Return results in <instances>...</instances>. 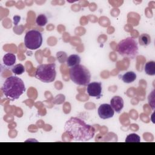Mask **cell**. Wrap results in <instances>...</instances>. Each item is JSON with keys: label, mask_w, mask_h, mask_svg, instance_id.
Here are the masks:
<instances>
[{"label": "cell", "mask_w": 155, "mask_h": 155, "mask_svg": "<svg viewBox=\"0 0 155 155\" xmlns=\"http://www.w3.org/2000/svg\"><path fill=\"white\" fill-rule=\"evenodd\" d=\"M110 105L114 111L120 113L124 107V100L121 97L115 96L111 98Z\"/></svg>", "instance_id": "9c48e42d"}, {"label": "cell", "mask_w": 155, "mask_h": 155, "mask_svg": "<svg viewBox=\"0 0 155 155\" xmlns=\"http://www.w3.org/2000/svg\"><path fill=\"white\" fill-rule=\"evenodd\" d=\"M36 23L40 27L45 26L47 23V18L44 14L39 15L36 19Z\"/></svg>", "instance_id": "2e32d148"}, {"label": "cell", "mask_w": 155, "mask_h": 155, "mask_svg": "<svg viewBox=\"0 0 155 155\" xmlns=\"http://www.w3.org/2000/svg\"><path fill=\"white\" fill-rule=\"evenodd\" d=\"M70 79L79 85H87L91 79V74L88 69L85 66L79 64L71 67L69 70Z\"/></svg>", "instance_id": "277c9868"}, {"label": "cell", "mask_w": 155, "mask_h": 155, "mask_svg": "<svg viewBox=\"0 0 155 155\" xmlns=\"http://www.w3.org/2000/svg\"><path fill=\"white\" fill-rule=\"evenodd\" d=\"M64 130L73 140L79 142L88 141L95 134L93 127L76 117H72L65 122Z\"/></svg>", "instance_id": "6da1fadb"}, {"label": "cell", "mask_w": 155, "mask_h": 155, "mask_svg": "<svg viewBox=\"0 0 155 155\" xmlns=\"http://www.w3.org/2000/svg\"><path fill=\"white\" fill-rule=\"evenodd\" d=\"M2 92L7 99L13 101L19 97L25 91L23 81L17 76H10L4 81L2 87Z\"/></svg>", "instance_id": "7a4b0ae2"}, {"label": "cell", "mask_w": 155, "mask_h": 155, "mask_svg": "<svg viewBox=\"0 0 155 155\" xmlns=\"http://www.w3.org/2000/svg\"><path fill=\"white\" fill-rule=\"evenodd\" d=\"M16 56L14 54L8 53L3 56L2 61L5 66L12 68L16 62Z\"/></svg>", "instance_id": "30bf717a"}, {"label": "cell", "mask_w": 155, "mask_h": 155, "mask_svg": "<svg viewBox=\"0 0 155 155\" xmlns=\"http://www.w3.org/2000/svg\"><path fill=\"white\" fill-rule=\"evenodd\" d=\"M42 44V35L40 31L36 30L28 31L24 38V44L29 50H36Z\"/></svg>", "instance_id": "8992f818"}, {"label": "cell", "mask_w": 155, "mask_h": 155, "mask_svg": "<svg viewBox=\"0 0 155 155\" xmlns=\"http://www.w3.org/2000/svg\"><path fill=\"white\" fill-rule=\"evenodd\" d=\"M136 74L133 71H128L122 76V80L124 82L130 84L133 82L136 79Z\"/></svg>", "instance_id": "7c38bea8"}, {"label": "cell", "mask_w": 155, "mask_h": 155, "mask_svg": "<svg viewBox=\"0 0 155 155\" xmlns=\"http://www.w3.org/2000/svg\"><path fill=\"white\" fill-rule=\"evenodd\" d=\"M12 71L16 75L22 74L25 71L24 67L21 64H18L15 65L12 68Z\"/></svg>", "instance_id": "9a60e30c"}, {"label": "cell", "mask_w": 155, "mask_h": 155, "mask_svg": "<svg viewBox=\"0 0 155 155\" xmlns=\"http://www.w3.org/2000/svg\"><path fill=\"white\" fill-rule=\"evenodd\" d=\"M97 113L100 118L102 119H107L114 116V111L110 104H101L97 110Z\"/></svg>", "instance_id": "ba28073f"}, {"label": "cell", "mask_w": 155, "mask_h": 155, "mask_svg": "<svg viewBox=\"0 0 155 155\" xmlns=\"http://www.w3.org/2000/svg\"><path fill=\"white\" fill-rule=\"evenodd\" d=\"M67 64L70 67H74L79 64L81 62V58L79 55L73 54L70 55L67 59Z\"/></svg>", "instance_id": "8fae6325"}, {"label": "cell", "mask_w": 155, "mask_h": 155, "mask_svg": "<svg viewBox=\"0 0 155 155\" xmlns=\"http://www.w3.org/2000/svg\"><path fill=\"white\" fill-rule=\"evenodd\" d=\"M87 92L91 97L99 99L102 96V84L100 82H93L87 85Z\"/></svg>", "instance_id": "52a82bcc"}, {"label": "cell", "mask_w": 155, "mask_h": 155, "mask_svg": "<svg viewBox=\"0 0 155 155\" xmlns=\"http://www.w3.org/2000/svg\"><path fill=\"white\" fill-rule=\"evenodd\" d=\"M56 76L55 64H44L38 65L35 77L44 83H50L54 81Z\"/></svg>", "instance_id": "5b68a950"}, {"label": "cell", "mask_w": 155, "mask_h": 155, "mask_svg": "<svg viewBox=\"0 0 155 155\" xmlns=\"http://www.w3.org/2000/svg\"><path fill=\"white\" fill-rule=\"evenodd\" d=\"M56 58L60 64H63L67 61V56L64 51H58L56 53Z\"/></svg>", "instance_id": "ac0fdd59"}, {"label": "cell", "mask_w": 155, "mask_h": 155, "mask_svg": "<svg viewBox=\"0 0 155 155\" xmlns=\"http://www.w3.org/2000/svg\"><path fill=\"white\" fill-rule=\"evenodd\" d=\"M144 70L148 75H155V62L154 61H149L147 62L144 67Z\"/></svg>", "instance_id": "4fadbf2b"}, {"label": "cell", "mask_w": 155, "mask_h": 155, "mask_svg": "<svg viewBox=\"0 0 155 155\" xmlns=\"http://www.w3.org/2000/svg\"><path fill=\"white\" fill-rule=\"evenodd\" d=\"M139 42L140 45L148 46L151 42V38L147 33H143L139 37Z\"/></svg>", "instance_id": "5bb4252c"}, {"label": "cell", "mask_w": 155, "mask_h": 155, "mask_svg": "<svg viewBox=\"0 0 155 155\" xmlns=\"http://www.w3.org/2000/svg\"><path fill=\"white\" fill-rule=\"evenodd\" d=\"M117 51L124 58L134 59L139 53L138 45L133 38L128 37L118 43Z\"/></svg>", "instance_id": "3957f363"}, {"label": "cell", "mask_w": 155, "mask_h": 155, "mask_svg": "<svg viewBox=\"0 0 155 155\" xmlns=\"http://www.w3.org/2000/svg\"><path fill=\"white\" fill-rule=\"evenodd\" d=\"M125 142H140V136L135 133H131L128 134L125 140Z\"/></svg>", "instance_id": "e0dca14e"}]
</instances>
